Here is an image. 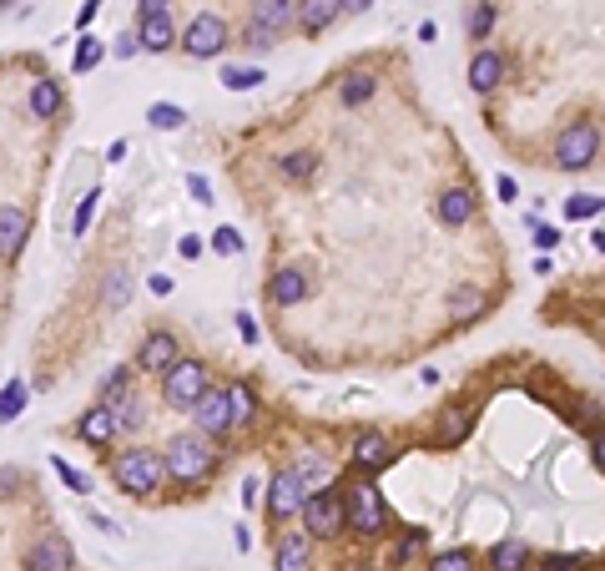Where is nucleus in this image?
<instances>
[{"instance_id": "nucleus-40", "label": "nucleus", "mask_w": 605, "mask_h": 571, "mask_svg": "<svg viewBox=\"0 0 605 571\" xmlns=\"http://www.w3.org/2000/svg\"><path fill=\"white\" fill-rule=\"evenodd\" d=\"M212 253H222V258H238V253H242V233H238V228H217V233H212Z\"/></svg>"}, {"instance_id": "nucleus-53", "label": "nucleus", "mask_w": 605, "mask_h": 571, "mask_svg": "<svg viewBox=\"0 0 605 571\" xmlns=\"http://www.w3.org/2000/svg\"><path fill=\"white\" fill-rule=\"evenodd\" d=\"M101 11V0H87V5H81V16H76V21H81V26H91V16H97Z\"/></svg>"}, {"instance_id": "nucleus-12", "label": "nucleus", "mask_w": 605, "mask_h": 571, "mask_svg": "<svg viewBox=\"0 0 605 571\" xmlns=\"http://www.w3.org/2000/svg\"><path fill=\"white\" fill-rule=\"evenodd\" d=\"M302 501H308V491H302V475H298V471H282L278 481L268 485V516H272V521L298 516Z\"/></svg>"}, {"instance_id": "nucleus-52", "label": "nucleus", "mask_w": 605, "mask_h": 571, "mask_svg": "<svg viewBox=\"0 0 605 571\" xmlns=\"http://www.w3.org/2000/svg\"><path fill=\"white\" fill-rule=\"evenodd\" d=\"M238 324H242V339H248V344H258V324H252L248 314H238Z\"/></svg>"}, {"instance_id": "nucleus-39", "label": "nucleus", "mask_w": 605, "mask_h": 571, "mask_svg": "<svg viewBox=\"0 0 605 571\" xmlns=\"http://www.w3.org/2000/svg\"><path fill=\"white\" fill-rule=\"evenodd\" d=\"M97 202H101V187H91L87 198H81V208H76V218H71V233H76V238L91 228V213H97Z\"/></svg>"}, {"instance_id": "nucleus-21", "label": "nucleus", "mask_w": 605, "mask_h": 571, "mask_svg": "<svg viewBox=\"0 0 605 571\" xmlns=\"http://www.w3.org/2000/svg\"><path fill=\"white\" fill-rule=\"evenodd\" d=\"M389 461H394V451H389V440H384V435H364L354 445V465H358V471H384Z\"/></svg>"}, {"instance_id": "nucleus-34", "label": "nucleus", "mask_w": 605, "mask_h": 571, "mask_svg": "<svg viewBox=\"0 0 605 571\" xmlns=\"http://www.w3.org/2000/svg\"><path fill=\"white\" fill-rule=\"evenodd\" d=\"M227 400H232V425H248V420L258 415V405H252V389H248V385H227Z\"/></svg>"}, {"instance_id": "nucleus-42", "label": "nucleus", "mask_w": 605, "mask_h": 571, "mask_svg": "<svg viewBox=\"0 0 605 571\" xmlns=\"http://www.w3.org/2000/svg\"><path fill=\"white\" fill-rule=\"evenodd\" d=\"M51 471H56V475H61V481H66V485H71V491H76V495H87V491H91V481H87V475L76 471V465H66V461H61V455H56V461H51Z\"/></svg>"}, {"instance_id": "nucleus-13", "label": "nucleus", "mask_w": 605, "mask_h": 571, "mask_svg": "<svg viewBox=\"0 0 605 571\" xmlns=\"http://www.w3.org/2000/svg\"><path fill=\"white\" fill-rule=\"evenodd\" d=\"M278 571H313V536L308 531H282L278 546H272Z\"/></svg>"}, {"instance_id": "nucleus-10", "label": "nucleus", "mask_w": 605, "mask_h": 571, "mask_svg": "<svg viewBox=\"0 0 605 571\" xmlns=\"http://www.w3.org/2000/svg\"><path fill=\"white\" fill-rule=\"evenodd\" d=\"M26 233H31V213L15 208V202H0V264H5V268L21 258Z\"/></svg>"}, {"instance_id": "nucleus-24", "label": "nucleus", "mask_w": 605, "mask_h": 571, "mask_svg": "<svg viewBox=\"0 0 605 571\" xmlns=\"http://www.w3.org/2000/svg\"><path fill=\"white\" fill-rule=\"evenodd\" d=\"M56 111H61V81L41 77V81H36V87H31V117L51 121Z\"/></svg>"}, {"instance_id": "nucleus-44", "label": "nucleus", "mask_w": 605, "mask_h": 571, "mask_svg": "<svg viewBox=\"0 0 605 571\" xmlns=\"http://www.w3.org/2000/svg\"><path fill=\"white\" fill-rule=\"evenodd\" d=\"M187 192H192L197 202H212V187H207V177H197V172L187 177Z\"/></svg>"}, {"instance_id": "nucleus-31", "label": "nucleus", "mask_w": 605, "mask_h": 571, "mask_svg": "<svg viewBox=\"0 0 605 571\" xmlns=\"http://www.w3.org/2000/svg\"><path fill=\"white\" fill-rule=\"evenodd\" d=\"M147 121L157 127V132H177V127L187 121V111L172 107V101H157V107H147Z\"/></svg>"}, {"instance_id": "nucleus-36", "label": "nucleus", "mask_w": 605, "mask_h": 571, "mask_svg": "<svg viewBox=\"0 0 605 571\" xmlns=\"http://www.w3.org/2000/svg\"><path fill=\"white\" fill-rule=\"evenodd\" d=\"M258 81H268L258 67H227V71H222V87H227V91H252Z\"/></svg>"}, {"instance_id": "nucleus-11", "label": "nucleus", "mask_w": 605, "mask_h": 571, "mask_svg": "<svg viewBox=\"0 0 605 571\" xmlns=\"http://www.w3.org/2000/svg\"><path fill=\"white\" fill-rule=\"evenodd\" d=\"M192 415H197V430H202V435H227V430H232V400H227V389L207 385L202 400L192 405Z\"/></svg>"}, {"instance_id": "nucleus-33", "label": "nucleus", "mask_w": 605, "mask_h": 571, "mask_svg": "<svg viewBox=\"0 0 605 571\" xmlns=\"http://www.w3.org/2000/svg\"><path fill=\"white\" fill-rule=\"evenodd\" d=\"M429 571H475V551H469V546L439 551V556L429 561Z\"/></svg>"}, {"instance_id": "nucleus-30", "label": "nucleus", "mask_w": 605, "mask_h": 571, "mask_svg": "<svg viewBox=\"0 0 605 571\" xmlns=\"http://www.w3.org/2000/svg\"><path fill=\"white\" fill-rule=\"evenodd\" d=\"M101 56H107V41H101V36H81L71 71H91V67H101Z\"/></svg>"}, {"instance_id": "nucleus-19", "label": "nucleus", "mask_w": 605, "mask_h": 571, "mask_svg": "<svg viewBox=\"0 0 605 571\" xmlns=\"http://www.w3.org/2000/svg\"><path fill=\"white\" fill-rule=\"evenodd\" d=\"M137 36H141V51H151V56H162V51H172L177 46V26H172V16H147V21H137Z\"/></svg>"}, {"instance_id": "nucleus-47", "label": "nucleus", "mask_w": 605, "mask_h": 571, "mask_svg": "<svg viewBox=\"0 0 605 571\" xmlns=\"http://www.w3.org/2000/svg\"><path fill=\"white\" fill-rule=\"evenodd\" d=\"M177 253H182V258H197V253H202V238H192V233H182V243H177Z\"/></svg>"}, {"instance_id": "nucleus-54", "label": "nucleus", "mask_w": 605, "mask_h": 571, "mask_svg": "<svg viewBox=\"0 0 605 571\" xmlns=\"http://www.w3.org/2000/svg\"><path fill=\"white\" fill-rule=\"evenodd\" d=\"M368 5H374V0H344V11H348V16H364Z\"/></svg>"}, {"instance_id": "nucleus-41", "label": "nucleus", "mask_w": 605, "mask_h": 571, "mask_svg": "<svg viewBox=\"0 0 605 571\" xmlns=\"http://www.w3.org/2000/svg\"><path fill=\"white\" fill-rule=\"evenodd\" d=\"M242 46H252V51H268V46H278V36H272L268 26L248 21V26H242Z\"/></svg>"}, {"instance_id": "nucleus-3", "label": "nucleus", "mask_w": 605, "mask_h": 571, "mask_svg": "<svg viewBox=\"0 0 605 571\" xmlns=\"http://www.w3.org/2000/svg\"><path fill=\"white\" fill-rule=\"evenodd\" d=\"M600 152V121L590 117H575L560 137H555V167L560 172H585Z\"/></svg>"}, {"instance_id": "nucleus-46", "label": "nucleus", "mask_w": 605, "mask_h": 571, "mask_svg": "<svg viewBox=\"0 0 605 571\" xmlns=\"http://www.w3.org/2000/svg\"><path fill=\"white\" fill-rule=\"evenodd\" d=\"M137 46H141V36H137V31L117 36V56H137Z\"/></svg>"}, {"instance_id": "nucleus-43", "label": "nucleus", "mask_w": 605, "mask_h": 571, "mask_svg": "<svg viewBox=\"0 0 605 571\" xmlns=\"http://www.w3.org/2000/svg\"><path fill=\"white\" fill-rule=\"evenodd\" d=\"M575 566H585V556H565V551L545 556V571H575Z\"/></svg>"}, {"instance_id": "nucleus-50", "label": "nucleus", "mask_w": 605, "mask_h": 571, "mask_svg": "<svg viewBox=\"0 0 605 571\" xmlns=\"http://www.w3.org/2000/svg\"><path fill=\"white\" fill-rule=\"evenodd\" d=\"M495 192H499V198H515V192H519V187H515V177H499V182H495Z\"/></svg>"}, {"instance_id": "nucleus-4", "label": "nucleus", "mask_w": 605, "mask_h": 571, "mask_svg": "<svg viewBox=\"0 0 605 571\" xmlns=\"http://www.w3.org/2000/svg\"><path fill=\"white\" fill-rule=\"evenodd\" d=\"M227 41H232V26H227V16H217V11H197L192 21H187V31H182V51L192 56V61H212V56H222Z\"/></svg>"}, {"instance_id": "nucleus-49", "label": "nucleus", "mask_w": 605, "mask_h": 571, "mask_svg": "<svg viewBox=\"0 0 605 571\" xmlns=\"http://www.w3.org/2000/svg\"><path fill=\"white\" fill-rule=\"evenodd\" d=\"M91 526H97V531H107V536H121V526H111V521L101 516V511H91Z\"/></svg>"}, {"instance_id": "nucleus-37", "label": "nucleus", "mask_w": 605, "mask_h": 571, "mask_svg": "<svg viewBox=\"0 0 605 571\" xmlns=\"http://www.w3.org/2000/svg\"><path fill=\"white\" fill-rule=\"evenodd\" d=\"M424 541H429V531H424V526H419V531H409V536H404L399 546H394V566H409V561L424 551Z\"/></svg>"}, {"instance_id": "nucleus-26", "label": "nucleus", "mask_w": 605, "mask_h": 571, "mask_svg": "<svg viewBox=\"0 0 605 571\" xmlns=\"http://www.w3.org/2000/svg\"><path fill=\"white\" fill-rule=\"evenodd\" d=\"M495 21H499V11L489 5V0H479L475 11L465 16V31H469V41H489V31H495Z\"/></svg>"}, {"instance_id": "nucleus-48", "label": "nucleus", "mask_w": 605, "mask_h": 571, "mask_svg": "<svg viewBox=\"0 0 605 571\" xmlns=\"http://www.w3.org/2000/svg\"><path fill=\"white\" fill-rule=\"evenodd\" d=\"M535 243H540V248L550 253L555 243H560V228H535Z\"/></svg>"}, {"instance_id": "nucleus-28", "label": "nucleus", "mask_w": 605, "mask_h": 571, "mask_svg": "<svg viewBox=\"0 0 605 571\" xmlns=\"http://www.w3.org/2000/svg\"><path fill=\"white\" fill-rule=\"evenodd\" d=\"M278 172L288 177V182H308V177L318 172V157H313V152H288V157L278 162Z\"/></svg>"}, {"instance_id": "nucleus-55", "label": "nucleus", "mask_w": 605, "mask_h": 571, "mask_svg": "<svg viewBox=\"0 0 605 571\" xmlns=\"http://www.w3.org/2000/svg\"><path fill=\"white\" fill-rule=\"evenodd\" d=\"M595 465H600V471H605V430H600V435H595Z\"/></svg>"}, {"instance_id": "nucleus-2", "label": "nucleus", "mask_w": 605, "mask_h": 571, "mask_svg": "<svg viewBox=\"0 0 605 571\" xmlns=\"http://www.w3.org/2000/svg\"><path fill=\"white\" fill-rule=\"evenodd\" d=\"M162 461H167V475L182 481V485H197V481H207V475L217 471V455H212V445H207L202 430H197V435H172L167 440V451H162Z\"/></svg>"}, {"instance_id": "nucleus-23", "label": "nucleus", "mask_w": 605, "mask_h": 571, "mask_svg": "<svg viewBox=\"0 0 605 571\" xmlns=\"http://www.w3.org/2000/svg\"><path fill=\"white\" fill-rule=\"evenodd\" d=\"M489 566H495V571H529V546L519 536L499 541V546L489 551Z\"/></svg>"}, {"instance_id": "nucleus-1", "label": "nucleus", "mask_w": 605, "mask_h": 571, "mask_svg": "<svg viewBox=\"0 0 605 571\" xmlns=\"http://www.w3.org/2000/svg\"><path fill=\"white\" fill-rule=\"evenodd\" d=\"M111 481L127 495H151L167 481V461L157 451H147V445H127V451L111 455Z\"/></svg>"}, {"instance_id": "nucleus-14", "label": "nucleus", "mask_w": 605, "mask_h": 571, "mask_svg": "<svg viewBox=\"0 0 605 571\" xmlns=\"http://www.w3.org/2000/svg\"><path fill=\"white\" fill-rule=\"evenodd\" d=\"M76 435L87 440L91 451H101V445H111V440L121 435V425H117V415H111V405H91L87 415L76 420Z\"/></svg>"}, {"instance_id": "nucleus-38", "label": "nucleus", "mask_w": 605, "mask_h": 571, "mask_svg": "<svg viewBox=\"0 0 605 571\" xmlns=\"http://www.w3.org/2000/svg\"><path fill=\"white\" fill-rule=\"evenodd\" d=\"M127 294H131L127 268H111V274H107V308H121V304H127Z\"/></svg>"}, {"instance_id": "nucleus-18", "label": "nucleus", "mask_w": 605, "mask_h": 571, "mask_svg": "<svg viewBox=\"0 0 605 571\" xmlns=\"http://www.w3.org/2000/svg\"><path fill=\"white\" fill-rule=\"evenodd\" d=\"M248 21H258V26H268L272 36H282L292 21H298V0H252V11H248Z\"/></svg>"}, {"instance_id": "nucleus-20", "label": "nucleus", "mask_w": 605, "mask_h": 571, "mask_svg": "<svg viewBox=\"0 0 605 571\" xmlns=\"http://www.w3.org/2000/svg\"><path fill=\"white\" fill-rule=\"evenodd\" d=\"M439 223L444 228H465L469 218H475V192H469V187H449V192H444L439 198Z\"/></svg>"}, {"instance_id": "nucleus-32", "label": "nucleus", "mask_w": 605, "mask_h": 571, "mask_svg": "<svg viewBox=\"0 0 605 571\" xmlns=\"http://www.w3.org/2000/svg\"><path fill=\"white\" fill-rule=\"evenodd\" d=\"M454 319H479V314H485V294H479V288H459V294H454Z\"/></svg>"}, {"instance_id": "nucleus-51", "label": "nucleus", "mask_w": 605, "mask_h": 571, "mask_svg": "<svg viewBox=\"0 0 605 571\" xmlns=\"http://www.w3.org/2000/svg\"><path fill=\"white\" fill-rule=\"evenodd\" d=\"M147 288H151V294H172V278L157 274V278H147Z\"/></svg>"}, {"instance_id": "nucleus-22", "label": "nucleus", "mask_w": 605, "mask_h": 571, "mask_svg": "<svg viewBox=\"0 0 605 571\" xmlns=\"http://www.w3.org/2000/svg\"><path fill=\"white\" fill-rule=\"evenodd\" d=\"M374 91H378V77H374V71H348V77L338 81V101H344V107H364Z\"/></svg>"}, {"instance_id": "nucleus-5", "label": "nucleus", "mask_w": 605, "mask_h": 571, "mask_svg": "<svg viewBox=\"0 0 605 571\" xmlns=\"http://www.w3.org/2000/svg\"><path fill=\"white\" fill-rule=\"evenodd\" d=\"M207 389V364L202 359H177L172 369L162 374V400L172 410H192Z\"/></svg>"}, {"instance_id": "nucleus-15", "label": "nucleus", "mask_w": 605, "mask_h": 571, "mask_svg": "<svg viewBox=\"0 0 605 571\" xmlns=\"http://www.w3.org/2000/svg\"><path fill=\"white\" fill-rule=\"evenodd\" d=\"M338 11H344V0H298V31L302 36H323L328 26L338 21Z\"/></svg>"}, {"instance_id": "nucleus-7", "label": "nucleus", "mask_w": 605, "mask_h": 571, "mask_svg": "<svg viewBox=\"0 0 605 571\" xmlns=\"http://www.w3.org/2000/svg\"><path fill=\"white\" fill-rule=\"evenodd\" d=\"M344 511H348V526H354L358 536H378V531H384V521H389V511H384V495H378L368 481H358L354 491H348Z\"/></svg>"}, {"instance_id": "nucleus-25", "label": "nucleus", "mask_w": 605, "mask_h": 571, "mask_svg": "<svg viewBox=\"0 0 605 571\" xmlns=\"http://www.w3.org/2000/svg\"><path fill=\"white\" fill-rule=\"evenodd\" d=\"M111 415H117V425H121V435H137V430H141V425H147V410H141V400H137V395H131V389H127V395H121V400H117V405H111Z\"/></svg>"}, {"instance_id": "nucleus-16", "label": "nucleus", "mask_w": 605, "mask_h": 571, "mask_svg": "<svg viewBox=\"0 0 605 571\" xmlns=\"http://www.w3.org/2000/svg\"><path fill=\"white\" fill-rule=\"evenodd\" d=\"M505 71H509V61L499 51H475V61H469V87L479 91V97H485V91H495L499 81H505Z\"/></svg>"}, {"instance_id": "nucleus-35", "label": "nucleus", "mask_w": 605, "mask_h": 571, "mask_svg": "<svg viewBox=\"0 0 605 571\" xmlns=\"http://www.w3.org/2000/svg\"><path fill=\"white\" fill-rule=\"evenodd\" d=\"M595 213H605V198H590V192H575V198H565V218L585 223V218H595Z\"/></svg>"}, {"instance_id": "nucleus-45", "label": "nucleus", "mask_w": 605, "mask_h": 571, "mask_svg": "<svg viewBox=\"0 0 605 571\" xmlns=\"http://www.w3.org/2000/svg\"><path fill=\"white\" fill-rule=\"evenodd\" d=\"M172 0H137V21H147V16H162Z\"/></svg>"}, {"instance_id": "nucleus-17", "label": "nucleus", "mask_w": 605, "mask_h": 571, "mask_svg": "<svg viewBox=\"0 0 605 571\" xmlns=\"http://www.w3.org/2000/svg\"><path fill=\"white\" fill-rule=\"evenodd\" d=\"M308 294H313V284H308V274H302V268H282V274L268 284V298L278 308H298Z\"/></svg>"}, {"instance_id": "nucleus-8", "label": "nucleus", "mask_w": 605, "mask_h": 571, "mask_svg": "<svg viewBox=\"0 0 605 571\" xmlns=\"http://www.w3.org/2000/svg\"><path fill=\"white\" fill-rule=\"evenodd\" d=\"M76 566V551L61 531H46L31 551H26V571H71Z\"/></svg>"}, {"instance_id": "nucleus-9", "label": "nucleus", "mask_w": 605, "mask_h": 571, "mask_svg": "<svg viewBox=\"0 0 605 571\" xmlns=\"http://www.w3.org/2000/svg\"><path fill=\"white\" fill-rule=\"evenodd\" d=\"M177 359H182V344H177V334H167V329H151L147 339H141V349H137L141 374H167Z\"/></svg>"}, {"instance_id": "nucleus-29", "label": "nucleus", "mask_w": 605, "mask_h": 571, "mask_svg": "<svg viewBox=\"0 0 605 571\" xmlns=\"http://www.w3.org/2000/svg\"><path fill=\"white\" fill-rule=\"evenodd\" d=\"M26 400H31V389H26V379H11V385L0 389V425L5 420H15L26 410Z\"/></svg>"}, {"instance_id": "nucleus-6", "label": "nucleus", "mask_w": 605, "mask_h": 571, "mask_svg": "<svg viewBox=\"0 0 605 571\" xmlns=\"http://www.w3.org/2000/svg\"><path fill=\"white\" fill-rule=\"evenodd\" d=\"M302 531L308 536H338V531L348 526V511H344V495L338 491H313L308 501H302Z\"/></svg>"}, {"instance_id": "nucleus-27", "label": "nucleus", "mask_w": 605, "mask_h": 571, "mask_svg": "<svg viewBox=\"0 0 605 571\" xmlns=\"http://www.w3.org/2000/svg\"><path fill=\"white\" fill-rule=\"evenodd\" d=\"M131 389V369L127 364H117V369L107 374V379H101V389H97V405H117L121 395H127Z\"/></svg>"}, {"instance_id": "nucleus-56", "label": "nucleus", "mask_w": 605, "mask_h": 571, "mask_svg": "<svg viewBox=\"0 0 605 571\" xmlns=\"http://www.w3.org/2000/svg\"><path fill=\"white\" fill-rule=\"evenodd\" d=\"M11 5H15V0H0V11H11Z\"/></svg>"}]
</instances>
